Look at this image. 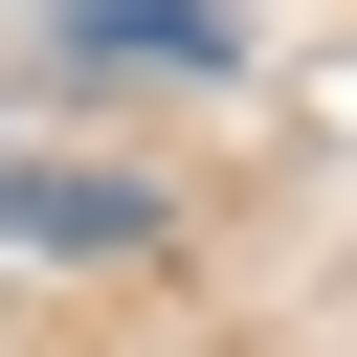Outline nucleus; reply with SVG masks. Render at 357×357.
Instances as JSON below:
<instances>
[{"label": "nucleus", "mask_w": 357, "mask_h": 357, "mask_svg": "<svg viewBox=\"0 0 357 357\" xmlns=\"http://www.w3.org/2000/svg\"><path fill=\"white\" fill-rule=\"evenodd\" d=\"M0 245H156L134 178H0Z\"/></svg>", "instance_id": "f03ea898"}, {"label": "nucleus", "mask_w": 357, "mask_h": 357, "mask_svg": "<svg viewBox=\"0 0 357 357\" xmlns=\"http://www.w3.org/2000/svg\"><path fill=\"white\" fill-rule=\"evenodd\" d=\"M67 45H89V67H178V89H201V67H223V0H67Z\"/></svg>", "instance_id": "f257e3e1"}]
</instances>
